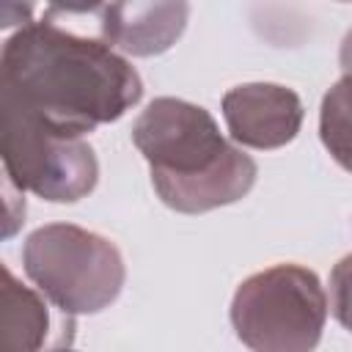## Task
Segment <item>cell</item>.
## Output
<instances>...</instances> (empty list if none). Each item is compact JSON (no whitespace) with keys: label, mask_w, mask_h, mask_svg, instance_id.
I'll use <instances>...</instances> for the list:
<instances>
[{"label":"cell","mask_w":352,"mask_h":352,"mask_svg":"<svg viewBox=\"0 0 352 352\" xmlns=\"http://www.w3.org/2000/svg\"><path fill=\"white\" fill-rule=\"evenodd\" d=\"M135 140L151 160L154 184L162 201L179 209L190 206L192 182L198 179L195 165L201 168L206 182L220 168L226 170L253 168V162L245 154H236L220 140L214 121L204 113V107H192L173 99H160L146 110V116L135 126ZM212 190L220 198V204H226V198L214 184Z\"/></svg>","instance_id":"2"},{"label":"cell","mask_w":352,"mask_h":352,"mask_svg":"<svg viewBox=\"0 0 352 352\" xmlns=\"http://www.w3.org/2000/svg\"><path fill=\"white\" fill-rule=\"evenodd\" d=\"M140 96V80L91 41L25 30L3 55V113L72 140L118 118Z\"/></svg>","instance_id":"1"}]
</instances>
